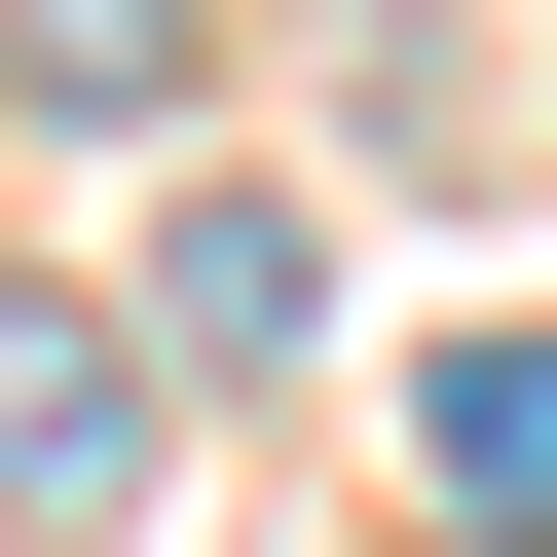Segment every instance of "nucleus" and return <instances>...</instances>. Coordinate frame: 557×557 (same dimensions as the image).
<instances>
[{
    "label": "nucleus",
    "mask_w": 557,
    "mask_h": 557,
    "mask_svg": "<svg viewBox=\"0 0 557 557\" xmlns=\"http://www.w3.org/2000/svg\"><path fill=\"white\" fill-rule=\"evenodd\" d=\"M112 483H149V372L75 298H0V520H112Z\"/></svg>",
    "instance_id": "nucleus-1"
},
{
    "label": "nucleus",
    "mask_w": 557,
    "mask_h": 557,
    "mask_svg": "<svg viewBox=\"0 0 557 557\" xmlns=\"http://www.w3.org/2000/svg\"><path fill=\"white\" fill-rule=\"evenodd\" d=\"M409 446H446V520H520V557H557V335H446V372H409Z\"/></svg>",
    "instance_id": "nucleus-2"
},
{
    "label": "nucleus",
    "mask_w": 557,
    "mask_h": 557,
    "mask_svg": "<svg viewBox=\"0 0 557 557\" xmlns=\"http://www.w3.org/2000/svg\"><path fill=\"white\" fill-rule=\"evenodd\" d=\"M0 75L38 112H186V0H0Z\"/></svg>",
    "instance_id": "nucleus-3"
}]
</instances>
